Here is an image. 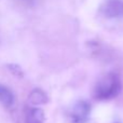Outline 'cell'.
I'll list each match as a JSON object with an SVG mask.
<instances>
[{
    "instance_id": "1",
    "label": "cell",
    "mask_w": 123,
    "mask_h": 123,
    "mask_svg": "<svg viewBox=\"0 0 123 123\" xmlns=\"http://www.w3.org/2000/svg\"><path fill=\"white\" fill-rule=\"evenodd\" d=\"M121 91V80L113 72L104 76L94 87V97L98 100H107L116 97Z\"/></svg>"
},
{
    "instance_id": "2",
    "label": "cell",
    "mask_w": 123,
    "mask_h": 123,
    "mask_svg": "<svg viewBox=\"0 0 123 123\" xmlns=\"http://www.w3.org/2000/svg\"><path fill=\"white\" fill-rule=\"evenodd\" d=\"M91 112V105L85 100H79L72 106L69 117L71 123H85Z\"/></svg>"
},
{
    "instance_id": "3",
    "label": "cell",
    "mask_w": 123,
    "mask_h": 123,
    "mask_svg": "<svg viewBox=\"0 0 123 123\" xmlns=\"http://www.w3.org/2000/svg\"><path fill=\"white\" fill-rule=\"evenodd\" d=\"M100 13L108 18H117L123 16V1L107 0L100 6Z\"/></svg>"
},
{
    "instance_id": "4",
    "label": "cell",
    "mask_w": 123,
    "mask_h": 123,
    "mask_svg": "<svg viewBox=\"0 0 123 123\" xmlns=\"http://www.w3.org/2000/svg\"><path fill=\"white\" fill-rule=\"evenodd\" d=\"M28 100L31 105H43L48 103V96L42 90L35 89L34 91L30 92Z\"/></svg>"
},
{
    "instance_id": "5",
    "label": "cell",
    "mask_w": 123,
    "mask_h": 123,
    "mask_svg": "<svg viewBox=\"0 0 123 123\" xmlns=\"http://www.w3.org/2000/svg\"><path fill=\"white\" fill-rule=\"evenodd\" d=\"M13 100H14V96H13L11 90L0 83V103L4 107H11L13 104Z\"/></svg>"
},
{
    "instance_id": "6",
    "label": "cell",
    "mask_w": 123,
    "mask_h": 123,
    "mask_svg": "<svg viewBox=\"0 0 123 123\" xmlns=\"http://www.w3.org/2000/svg\"><path fill=\"white\" fill-rule=\"evenodd\" d=\"M44 111L40 108H34L27 115V123H43Z\"/></svg>"
},
{
    "instance_id": "7",
    "label": "cell",
    "mask_w": 123,
    "mask_h": 123,
    "mask_svg": "<svg viewBox=\"0 0 123 123\" xmlns=\"http://www.w3.org/2000/svg\"><path fill=\"white\" fill-rule=\"evenodd\" d=\"M9 69L12 71L13 74H16V76H19L22 77L24 74L23 70H22V68L19 67L18 65H16V64H11V65H9Z\"/></svg>"
}]
</instances>
